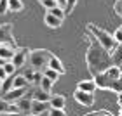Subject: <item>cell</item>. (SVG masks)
<instances>
[{"label":"cell","instance_id":"9","mask_svg":"<svg viewBox=\"0 0 122 116\" xmlns=\"http://www.w3.org/2000/svg\"><path fill=\"white\" fill-rule=\"evenodd\" d=\"M30 90V87H26V88H12V90H9L7 94H4V99L5 101H9V102H16V101H19L21 97H25L26 94H28Z\"/></svg>","mask_w":122,"mask_h":116},{"label":"cell","instance_id":"39","mask_svg":"<svg viewBox=\"0 0 122 116\" xmlns=\"http://www.w3.org/2000/svg\"><path fill=\"white\" fill-rule=\"evenodd\" d=\"M5 62H7V61H4V59H2V57H0V66H4V64H5Z\"/></svg>","mask_w":122,"mask_h":116},{"label":"cell","instance_id":"14","mask_svg":"<svg viewBox=\"0 0 122 116\" xmlns=\"http://www.w3.org/2000/svg\"><path fill=\"white\" fill-rule=\"evenodd\" d=\"M79 90H86V92H91V94H94V90L98 88V85H96V81L94 80H82V81H79Z\"/></svg>","mask_w":122,"mask_h":116},{"label":"cell","instance_id":"33","mask_svg":"<svg viewBox=\"0 0 122 116\" xmlns=\"http://www.w3.org/2000/svg\"><path fill=\"white\" fill-rule=\"evenodd\" d=\"M51 116H66V113H65V109H54V107H51Z\"/></svg>","mask_w":122,"mask_h":116},{"label":"cell","instance_id":"31","mask_svg":"<svg viewBox=\"0 0 122 116\" xmlns=\"http://www.w3.org/2000/svg\"><path fill=\"white\" fill-rule=\"evenodd\" d=\"M113 10H115V14H117V16L122 18V0H117V2L113 4Z\"/></svg>","mask_w":122,"mask_h":116},{"label":"cell","instance_id":"27","mask_svg":"<svg viewBox=\"0 0 122 116\" xmlns=\"http://www.w3.org/2000/svg\"><path fill=\"white\" fill-rule=\"evenodd\" d=\"M9 90H12V80H4V85H2V94H7Z\"/></svg>","mask_w":122,"mask_h":116},{"label":"cell","instance_id":"18","mask_svg":"<svg viewBox=\"0 0 122 116\" xmlns=\"http://www.w3.org/2000/svg\"><path fill=\"white\" fill-rule=\"evenodd\" d=\"M30 87V81L25 78V75H19L12 80V88H26Z\"/></svg>","mask_w":122,"mask_h":116},{"label":"cell","instance_id":"26","mask_svg":"<svg viewBox=\"0 0 122 116\" xmlns=\"http://www.w3.org/2000/svg\"><path fill=\"white\" fill-rule=\"evenodd\" d=\"M75 5H77V0H66V5H65V14L68 16L71 10L75 9Z\"/></svg>","mask_w":122,"mask_h":116},{"label":"cell","instance_id":"34","mask_svg":"<svg viewBox=\"0 0 122 116\" xmlns=\"http://www.w3.org/2000/svg\"><path fill=\"white\" fill-rule=\"evenodd\" d=\"M0 78H2V80H7L9 78V75H7V71L4 69V66H0Z\"/></svg>","mask_w":122,"mask_h":116},{"label":"cell","instance_id":"22","mask_svg":"<svg viewBox=\"0 0 122 116\" xmlns=\"http://www.w3.org/2000/svg\"><path fill=\"white\" fill-rule=\"evenodd\" d=\"M52 85H54V81H52V80H49L47 76H44V78H42V81H40V88H44L46 92H51Z\"/></svg>","mask_w":122,"mask_h":116},{"label":"cell","instance_id":"2","mask_svg":"<svg viewBox=\"0 0 122 116\" xmlns=\"http://www.w3.org/2000/svg\"><path fill=\"white\" fill-rule=\"evenodd\" d=\"M87 30H89L91 33H92V36L96 38V40L101 43V45L107 49L108 52H113L115 50V47L119 45L117 42H115V38H113V35H110L108 31H105V30H101V28H98V26H94L92 23H89L87 24Z\"/></svg>","mask_w":122,"mask_h":116},{"label":"cell","instance_id":"23","mask_svg":"<svg viewBox=\"0 0 122 116\" xmlns=\"http://www.w3.org/2000/svg\"><path fill=\"white\" fill-rule=\"evenodd\" d=\"M40 4L46 7L47 10H51V9H54V7H58V0H40Z\"/></svg>","mask_w":122,"mask_h":116},{"label":"cell","instance_id":"28","mask_svg":"<svg viewBox=\"0 0 122 116\" xmlns=\"http://www.w3.org/2000/svg\"><path fill=\"white\" fill-rule=\"evenodd\" d=\"M113 38H115V42H117L119 45H122V26H119V28L115 30V33H113Z\"/></svg>","mask_w":122,"mask_h":116},{"label":"cell","instance_id":"21","mask_svg":"<svg viewBox=\"0 0 122 116\" xmlns=\"http://www.w3.org/2000/svg\"><path fill=\"white\" fill-rule=\"evenodd\" d=\"M112 59H113V64L115 66H120L122 64V45H117L115 50L112 54Z\"/></svg>","mask_w":122,"mask_h":116},{"label":"cell","instance_id":"5","mask_svg":"<svg viewBox=\"0 0 122 116\" xmlns=\"http://www.w3.org/2000/svg\"><path fill=\"white\" fill-rule=\"evenodd\" d=\"M14 36H12V26L9 23L0 24V45H10L14 47Z\"/></svg>","mask_w":122,"mask_h":116},{"label":"cell","instance_id":"42","mask_svg":"<svg viewBox=\"0 0 122 116\" xmlns=\"http://www.w3.org/2000/svg\"><path fill=\"white\" fill-rule=\"evenodd\" d=\"M119 68H120V69H122V64H120V66H119Z\"/></svg>","mask_w":122,"mask_h":116},{"label":"cell","instance_id":"19","mask_svg":"<svg viewBox=\"0 0 122 116\" xmlns=\"http://www.w3.org/2000/svg\"><path fill=\"white\" fill-rule=\"evenodd\" d=\"M42 73H44V76H47V78L49 80H52L54 81V83H56V81H58V78H59V73H58V71L56 69H52V68H49V66H47V68H44L42 69Z\"/></svg>","mask_w":122,"mask_h":116},{"label":"cell","instance_id":"32","mask_svg":"<svg viewBox=\"0 0 122 116\" xmlns=\"http://www.w3.org/2000/svg\"><path fill=\"white\" fill-rule=\"evenodd\" d=\"M33 75H35V69H26L25 71V78L30 81V85L33 83Z\"/></svg>","mask_w":122,"mask_h":116},{"label":"cell","instance_id":"13","mask_svg":"<svg viewBox=\"0 0 122 116\" xmlns=\"http://www.w3.org/2000/svg\"><path fill=\"white\" fill-rule=\"evenodd\" d=\"M16 111H18L16 104L5 101L4 97H0V114H4V113H16Z\"/></svg>","mask_w":122,"mask_h":116},{"label":"cell","instance_id":"29","mask_svg":"<svg viewBox=\"0 0 122 116\" xmlns=\"http://www.w3.org/2000/svg\"><path fill=\"white\" fill-rule=\"evenodd\" d=\"M9 12V0H0V14Z\"/></svg>","mask_w":122,"mask_h":116},{"label":"cell","instance_id":"38","mask_svg":"<svg viewBox=\"0 0 122 116\" xmlns=\"http://www.w3.org/2000/svg\"><path fill=\"white\" fill-rule=\"evenodd\" d=\"M119 104L122 106V94H119Z\"/></svg>","mask_w":122,"mask_h":116},{"label":"cell","instance_id":"4","mask_svg":"<svg viewBox=\"0 0 122 116\" xmlns=\"http://www.w3.org/2000/svg\"><path fill=\"white\" fill-rule=\"evenodd\" d=\"M94 81H96L98 88H105V90H113L117 94H122V81L120 80H113L108 78L105 73H99L94 76Z\"/></svg>","mask_w":122,"mask_h":116},{"label":"cell","instance_id":"36","mask_svg":"<svg viewBox=\"0 0 122 116\" xmlns=\"http://www.w3.org/2000/svg\"><path fill=\"white\" fill-rule=\"evenodd\" d=\"M58 4H59V7H63V9H65V5H66V0H58Z\"/></svg>","mask_w":122,"mask_h":116},{"label":"cell","instance_id":"41","mask_svg":"<svg viewBox=\"0 0 122 116\" xmlns=\"http://www.w3.org/2000/svg\"><path fill=\"white\" fill-rule=\"evenodd\" d=\"M119 80H120V81H122V75H120V78H119Z\"/></svg>","mask_w":122,"mask_h":116},{"label":"cell","instance_id":"15","mask_svg":"<svg viewBox=\"0 0 122 116\" xmlns=\"http://www.w3.org/2000/svg\"><path fill=\"white\" fill-rule=\"evenodd\" d=\"M49 102H51V107H54V109H65V106H66V101H65V97L61 95V94L52 95Z\"/></svg>","mask_w":122,"mask_h":116},{"label":"cell","instance_id":"35","mask_svg":"<svg viewBox=\"0 0 122 116\" xmlns=\"http://www.w3.org/2000/svg\"><path fill=\"white\" fill-rule=\"evenodd\" d=\"M2 116H26V114L21 113V111H16V113H4Z\"/></svg>","mask_w":122,"mask_h":116},{"label":"cell","instance_id":"44","mask_svg":"<svg viewBox=\"0 0 122 116\" xmlns=\"http://www.w3.org/2000/svg\"><path fill=\"white\" fill-rule=\"evenodd\" d=\"M120 107H122V106H120ZM120 116H122V111H120Z\"/></svg>","mask_w":122,"mask_h":116},{"label":"cell","instance_id":"30","mask_svg":"<svg viewBox=\"0 0 122 116\" xmlns=\"http://www.w3.org/2000/svg\"><path fill=\"white\" fill-rule=\"evenodd\" d=\"M86 116H113L110 111H107V109H101V111H94V113H89Z\"/></svg>","mask_w":122,"mask_h":116},{"label":"cell","instance_id":"10","mask_svg":"<svg viewBox=\"0 0 122 116\" xmlns=\"http://www.w3.org/2000/svg\"><path fill=\"white\" fill-rule=\"evenodd\" d=\"M31 102H33V99L30 95H25V97H21L19 101H16V107H18V111H21V113L30 114L31 113Z\"/></svg>","mask_w":122,"mask_h":116},{"label":"cell","instance_id":"8","mask_svg":"<svg viewBox=\"0 0 122 116\" xmlns=\"http://www.w3.org/2000/svg\"><path fill=\"white\" fill-rule=\"evenodd\" d=\"M26 95H30L31 99H35V101H42V102H49V101H51V97H52L51 92H46L40 87H31Z\"/></svg>","mask_w":122,"mask_h":116},{"label":"cell","instance_id":"25","mask_svg":"<svg viewBox=\"0 0 122 116\" xmlns=\"http://www.w3.org/2000/svg\"><path fill=\"white\" fill-rule=\"evenodd\" d=\"M4 69L7 71V75L10 76V75H14V73H16V69H18V68H16V66L12 64V61H7V62L4 64Z\"/></svg>","mask_w":122,"mask_h":116},{"label":"cell","instance_id":"6","mask_svg":"<svg viewBox=\"0 0 122 116\" xmlns=\"http://www.w3.org/2000/svg\"><path fill=\"white\" fill-rule=\"evenodd\" d=\"M30 49H26V47H21V49H16V54H14V57H12V64L16 66V68H23V66L28 62V57H30Z\"/></svg>","mask_w":122,"mask_h":116},{"label":"cell","instance_id":"40","mask_svg":"<svg viewBox=\"0 0 122 116\" xmlns=\"http://www.w3.org/2000/svg\"><path fill=\"white\" fill-rule=\"evenodd\" d=\"M2 85H4V80L0 78V90H2Z\"/></svg>","mask_w":122,"mask_h":116},{"label":"cell","instance_id":"20","mask_svg":"<svg viewBox=\"0 0 122 116\" xmlns=\"http://www.w3.org/2000/svg\"><path fill=\"white\" fill-rule=\"evenodd\" d=\"M25 5L21 0H9V12H21Z\"/></svg>","mask_w":122,"mask_h":116},{"label":"cell","instance_id":"43","mask_svg":"<svg viewBox=\"0 0 122 116\" xmlns=\"http://www.w3.org/2000/svg\"><path fill=\"white\" fill-rule=\"evenodd\" d=\"M28 116H35V114H28Z\"/></svg>","mask_w":122,"mask_h":116},{"label":"cell","instance_id":"12","mask_svg":"<svg viewBox=\"0 0 122 116\" xmlns=\"http://www.w3.org/2000/svg\"><path fill=\"white\" fill-rule=\"evenodd\" d=\"M44 23H46L49 28H59V26L63 24V19L58 18V16H54V14H51V12H47L44 16Z\"/></svg>","mask_w":122,"mask_h":116},{"label":"cell","instance_id":"37","mask_svg":"<svg viewBox=\"0 0 122 116\" xmlns=\"http://www.w3.org/2000/svg\"><path fill=\"white\" fill-rule=\"evenodd\" d=\"M37 116H51V113L46 111V113H40V114H37Z\"/></svg>","mask_w":122,"mask_h":116},{"label":"cell","instance_id":"16","mask_svg":"<svg viewBox=\"0 0 122 116\" xmlns=\"http://www.w3.org/2000/svg\"><path fill=\"white\" fill-rule=\"evenodd\" d=\"M16 50L10 45H0V57H2L4 61H12Z\"/></svg>","mask_w":122,"mask_h":116},{"label":"cell","instance_id":"17","mask_svg":"<svg viewBox=\"0 0 122 116\" xmlns=\"http://www.w3.org/2000/svg\"><path fill=\"white\" fill-rule=\"evenodd\" d=\"M49 68L56 69V71H58L59 75H63L65 71H66V69H65V66H63V62H61V59H59V57H56V56H54V54H52L51 61H49Z\"/></svg>","mask_w":122,"mask_h":116},{"label":"cell","instance_id":"11","mask_svg":"<svg viewBox=\"0 0 122 116\" xmlns=\"http://www.w3.org/2000/svg\"><path fill=\"white\" fill-rule=\"evenodd\" d=\"M46 111H51V102H42V101H35L33 99L31 102V113L30 114H40V113H46Z\"/></svg>","mask_w":122,"mask_h":116},{"label":"cell","instance_id":"1","mask_svg":"<svg viewBox=\"0 0 122 116\" xmlns=\"http://www.w3.org/2000/svg\"><path fill=\"white\" fill-rule=\"evenodd\" d=\"M86 62H87V68H89L92 76H96L99 73H105L108 68L115 66L113 59H112V54H110L94 36H92V40L89 43V49H87Z\"/></svg>","mask_w":122,"mask_h":116},{"label":"cell","instance_id":"3","mask_svg":"<svg viewBox=\"0 0 122 116\" xmlns=\"http://www.w3.org/2000/svg\"><path fill=\"white\" fill-rule=\"evenodd\" d=\"M52 57V52H49L47 49H37V50H31L30 52V57H28V62L31 66V69H44L49 66V61Z\"/></svg>","mask_w":122,"mask_h":116},{"label":"cell","instance_id":"7","mask_svg":"<svg viewBox=\"0 0 122 116\" xmlns=\"http://www.w3.org/2000/svg\"><path fill=\"white\" fill-rule=\"evenodd\" d=\"M73 97H75V101L80 104V106H86V107H91L92 104H94V94L91 92H86V90H79L77 88L75 94H73Z\"/></svg>","mask_w":122,"mask_h":116},{"label":"cell","instance_id":"24","mask_svg":"<svg viewBox=\"0 0 122 116\" xmlns=\"http://www.w3.org/2000/svg\"><path fill=\"white\" fill-rule=\"evenodd\" d=\"M47 12H51V14H54V16H58V18H61V19H65V9L63 7H59V5H58V7H54V9H51V10H47Z\"/></svg>","mask_w":122,"mask_h":116}]
</instances>
